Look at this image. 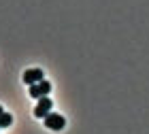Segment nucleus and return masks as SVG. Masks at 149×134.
I'll list each match as a JSON object with an SVG mask.
<instances>
[{
    "mask_svg": "<svg viewBox=\"0 0 149 134\" xmlns=\"http://www.w3.org/2000/svg\"><path fill=\"white\" fill-rule=\"evenodd\" d=\"M11 124H13V115L11 113H2L0 115V128H9Z\"/></svg>",
    "mask_w": 149,
    "mask_h": 134,
    "instance_id": "39448f33",
    "label": "nucleus"
},
{
    "mask_svg": "<svg viewBox=\"0 0 149 134\" xmlns=\"http://www.w3.org/2000/svg\"><path fill=\"white\" fill-rule=\"evenodd\" d=\"M2 113H4V109H2V106H0V115H2Z\"/></svg>",
    "mask_w": 149,
    "mask_h": 134,
    "instance_id": "423d86ee",
    "label": "nucleus"
},
{
    "mask_svg": "<svg viewBox=\"0 0 149 134\" xmlns=\"http://www.w3.org/2000/svg\"><path fill=\"white\" fill-rule=\"evenodd\" d=\"M28 87H30V90H28V94H30L32 98H43V96H47V94L51 92V83L43 79V81L32 83V85H28Z\"/></svg>",
    "mask_w": 149,
    "mask_h": 134,
    "instance_id": "f03ea898",
    "label": "nucleus"
},
{
    "mask_svg": "<svg viewBox=\"0 0 149 134\" xmlns=\"http://www.w3.org/2000/svg\"><path fill=\"white\" fill-rule=\"evenodd\" d=\"M51 106H53L51 98H47V96L38 98V102H36V106H34V115H36V117H45L47 113L51 111Z\"/></svg>",
    "mask_w": 149,
    "mask_h": 134,
    "instance_id": "7ed1b4c3",
    "label": "nucleus"
},
{
    "mask_svg": "<svg viewBox=\"0 0 149 134\" xmlns=\"http://www.w3.org/2000/svg\"><path fill=\"white\" fill-rule=\"evenodd\" d=\"M45 75H43V70L40 68H28L24 72V83L26 85H32V83H38V81H43Z\"/></svg>",
    "mask_w": 149,
    "mask_h": 134,
    "instance_id": "20e7f679",
    "label": "nucleus"
},
{
    "mask_svg": "<svg viewBox=\"0 0 149 134\" xmlns=\"http://www.w3.org/2000/svg\"><path fill=\"white\" fill-rule=\"evenodd\" d=\"M43 119H45V126H47V128H49V130H56V132L62 130L64 126H66V119L60 115V113H51V111H49Z\"/></svg>",
    "mask_w": 149,
    "mask_h": 134,
    "instance_id": "f257e3e1",
    "label": "nucleus"
}]
</instances>
